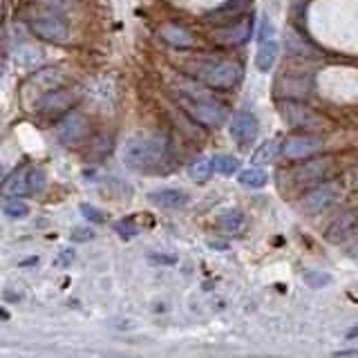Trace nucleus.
Segmentation results:
<instances>
[{
  "label": "nucleus",
  "mask_w": 358,
  "mask_h": 358,
  "mask_svg": "<svg viewBox=\"0 0 358 358\" xmlns=\"http://www.w3.org/2000/svg\"><path fill=\"white\" fill-rule=\"evenodd\" d=\"M121 157L132 171H157L171 157V145L162 134H139L123 145Z\"/></svg>",
  "instance_id": "f257e3e1"
},
{
  "label": "nucleus",
  "mask_w": 358,
  "mask_h": 358,
  "mask_svg": "<svg viewBox=\"0 0 358 358\" xmlns=\"http://www.w3.org/2000/svg\"><path fill=\"white\" fill-rule=\"evenodd\" d=\"M184 67L190 76L206 83L208 87L227 90L238 85L242 78V65L231 59H197L186 63Z\"/></svg>",
  "instance_id": "f03ea898"
},
{
  "label": "nucleus",
  "mask_w": 358,
  "mask_h": 358,
  "mask_svg": "<svg viewBox=\"0 0 358 358\" xmlns=\"http://www.w3.org/2000/svg\"><path fill=\"white\" fill-rule=\"evenodd\" d=\"M43 186H45V173L41 168L20 166L5 179L3 193L11 197H25V195L38 193V190H43Z\"/></svg>",
  "instance_id": "7ed1b4c3"
},
{
  "label": "nucleus",
  "mask_w": 358,
  "mask_h": 358,
  "mask_svg": "<svg viewBox=\"0 0 358 358\" xmlns=\"http://www.w3.org/2000/svg\"><path fill=\"white\" fill-rule=\"evenodd\" d=\"M343 195V188L338 182H320L313 186L309 193H305L302 197V210L311 213V215H318V213L331 208L336 201L341 199Z\"/></svg>",
  "instance_id": "20e7f679"
},
{
  "label": "nucleus",
  "mask_w": 358,
  "mask_h": 358,
  "mask_svg": "<svg viewBox=\"0 0 358 358\" xmlns=\"http://www.w3.org/2000/svg\"><path fill=\"white\" fill-rule=\"evenodd\" d=\"M186 112L201 126L217 128L227 121V108L210 99H182Z\"/></svg>",
  "instance_id": "39448f33"
},
{
  "label": "nucleus",
  "mask_w": 358,
  "mask_h": 358,
  "mask_svg": "<svg viewBox=\"0 0 358 358\" xmlns=\"http://www.w3.org/2000/svg\"><path fill=\"white\" fill-rule=\"evenodd\" d=\"M282 119L291 128H302V130L327 128V119L318 115L316 110H311L309 106L298 103V101H287V103H282Z\"/></svg>",
  "instance_id": "423d86ee"
},
{
  "label": "nucleus",
  "mask_w": 358,
  "mask_h": 358,
  "mask_svg": "<svg viewBox=\"0 0 358 358\" xmlns=\"http://www.w3.org/2000/svg\"><path fill=\"white\" fill-rule=\"evenodd\" d=\"M334 173V159L322 157V159H311L294 168V182L298 186H316L324 182Z\"/></svg>",
  "instance_id": "0eeeda50"
},
{
  "label": "nucleus",
  "mask_w": 358,
  "mask_h": 358,
  "mask_svg": "<svg viewBox=\"0 0 358 358\" xmlns=\"http://www.w3.org/2000/svg\"><path fill=\"white\" fill-rule=\"evenodd\" d=\"M31 34H36L38 38L50 41V43H65L70 38V27L59 16H36L29 20Z\"/></svg>",
  "instance_id": "6e6552de"
},
{
  "label": "nucleus",
  "mask_w": 358,
  "mask_h": 358,
  "mask_svg": "<svg viewBox=\"0 0 358 358\" xmlns=\"http://www.w3.org/2000/svg\"><path fill=\"white\" fill-rule=\"evenodd\" d=\"M63 85V72L61 70H54V67H48V70H41V72H36L34 76H29V81L25 83V99L29 96V94H36L38 96V101H36V108H38V103L41 101L48 96L52 90H56V87H61Z\"/></svg>",
  "instance_id": "1a4fd4ad"
},
{
  "label": "nucleus",
  "mask_w": 358,
  "mask_h": 358,
  "mask_svg": "<svg viewBox=\"0 0 358 358\" xmlns=\"http://www.w3.org/2000/svg\"><path fill=\"white\" fill-rule=\"evenodd\" d=\"M278 61V41H275V31L273 25L268 20H264L262 34H260V43H257V52H255V65L260 72L273 70V65Z\"/></svg>",
  "instance_id": "9d476101"
},
{
  "label": "nucleus",
  "mask_w": 358,
  "mask_h": 358,
  "mask_svg": "<svg viewBox=\"0 0 358 358\" xmlns=\"http://www.w3.org/2000/svg\"><path fill=\"white\" fill-rule=\"evenodd\" d=\"M322 148V139L311 137V134H291L280 145V152H282L287 159H305V157L318 152Z\"/></svg>",
  "instance_id": "9b49d317"
},
{
  "label": "nucleus",
  "mask_w": 358,
  "mask_h": 358,
  "mask_svg": "<svg viewBox=\"0 0 358 358\" xmlns=\"http://www.w3.org/2000/svg\"><path fill=\"white\" fill-rule=\"evenodd\" d=\"M87 128H90V123H87L85 115L72 110V112H67V115L59 121V126H56V134H59V139L65 145H72V143L81 141L85 137Z\"/></svg>",
  "instance_id": "f8f14e48"
},
{
  "label": "nucleus",
  "mask_w": 358,
  "mask_h": 358,
  "mask_svg": "<svg viewBox=\"0 0 358 358\" xmlns=\"http://www.w3.org/2000/svg\"><path fill=\"white\" fill-rule=\"evenodd\" d=\"M257 132H260V123H257V119L251 115V112H238L229 126V134L233 137V141H238L240 145H244V148L255 143Z\"/></svg>",
  "instance_id": "ddd939ff"
},
{
  "label": "nucleus",
  "mask_w": 358,
  "mask_h": 358,
  "mask_svg": "<svg viewBox=\"0 0 358 358\" xmlns=\"http://www.w3.org/2000/svg\"><path fill=\"white\" fill-rule=\"evenodd\" d=\"M159 38L168 45H173L177 50H186V48H193L195 45L193 31L186 29L184 25H179V22H166V25H162Z\"/></svg>",
  "instance_id": "4468645a"
},
{
  "label": "nucleus",
  "mask_w": 358,
  "mask_h": 358,
  "mask_svg": "<svg viewBox=\"0 0 358 358\" xmlns=\"http://www.w3.org/2000/svg\"><path fill=\"white\" fill-rule=\"evenodd\" d=\"M356 229H358V210H347L329 224L324 235H327L329 242H343L350 238V235H354Z\"/></svg>",
  "instance_id": "2eb2a0df"
},
{
  "label": "nucleus",
  "mask_w": 358,
  "mask_h": 358,
  "mask_svg": "<svg viewBox=\"0 0 358 358\" xmlns=\"http://www.w3.org/2000/svg\"><path fill=\"white\" fill-rule=\"evenodd\" d=\"M251 29H253V20L251 18H240L235 25L222 27L215 31V41L224 45H240L251 38Z\"/></svg>",
  "instance_id": "dca6fc26"
},
{
  "label": "nucleus",
  "mask_w": 358,
  "mask_h": 358,
  "mask_svg": "<svg viewBox=\"0 0 358 358\" xmlns=\"http://www.w3.org/2000/svg\"><path fill=\"white\" fill-rule=\"evenodd\" d=\"M76 94L72 90H65V87H56L52 92L45 96L36 110H43V112H59V110H67L72 103H74Z\"/></svg>",
  "instance_id": "f3484780"
},
{
  "label": "nucleus",
  "mask_w": 358,
  "mask_h": 358,
  "mask_svg": "<svg viewBox=\"0 0 358 358\" xmlns=\"http://www.w3.org/2000/svg\"><path fill=\"white\" fill-rule=\"evenodd\" d=\"M150 201L162 208H182V206H186L188 195L179 188H162V190L150 193Z\"/></svg>",
  "instance_id": "a211bd4d"
},
{
  "label": "nucleus",
  "mask_w": 358,
  "mask_h": 358,
  "mask_svg": "<svg viewBox=\"0 0 358 358\" xmlns=\"http://www.w3.org/2000/svg\"><path fill=\"white\" fill-rule=\"evenodd\" d=\"M220 229L229 235H238L246 229V215L242 210H227L220 215Z\"/></svg>",
  "instance_id": "6ab92c4d"
},
{
  "label": "nucleus",
  "mask_w": 358,
  "mask_h": 358,
  "mask_svg": "<svg viewBox=\"0 0 358 358\" xmlns=\"http://www.w3.org/2000/svg\"><path fill=\"white\" fill-rule=\"evenodd\" d=\"M3 213H5L7 217H11V220H22V217L29 215V206H27L25 199L7 195L5 204H3Z\"/></svg>",
  "instance_id": "aec40b11"
},
{
  "label": "nucleus",
  "mask_w": 358,
  "mask_h": 358,
  "mask_svg": "<svg viewBox=\"0 0 358 358\" xmlns=\"http://www.w3.org/2000/svg\"><path fill=\"white\" fill-rule=\"evenodd\" d=\"M210 162H213V171L220 175H235L240 171V159L233 155H217Z\"/></svg>",
  "instance_id": "412c9836"
},
{
  "label": "nucleus",
  "mask_w": 358,
  "mask_h": 358,
  "mask_svg": "<svg viewBox=\"0 0 358 358\" xmlns=\"http://www.w3.org/2000/svg\"><path fill=\"white\" fill-rule=\"evenodd\" d=\"M240 184L246 188H262L266 184V173L262 168H246V171L240 173Z\"/></svg>",
  "instance_id": "4be33fe9"
},
{
  "label": "nucleus",
  "mask_w": 358,
  "mask_h": 358,
  "mask_svg": "<svg viewBox=\"0 0 358 358\" xmlns=\"http://www.w3.org/2000/svg\"><path fill=\"white\" fill-rule=\"evenodd\" d=\"M210 171H213V162H208V159H204V157H199L197 162H193L190 164V177L195 179V182H199V184H204L206 179L210 177Z\"/></svg>",
  "instance_id": "5701e85b"
},
{
  "label": "nucleus",
  "mask_w": 358,
  "mask_h": 358,
  "mask_svg": "<svg viewBox=\"0 0 358 358\" xmlns=\"http://www.w3.org/2000/svg\"><path fill=\"white\" fill-rule=\"evenodd\" d=\"M278 148H280V145H278L275 139L262 143V145H260V150H257V152L253 155V164H268V162H273V159H275V155H278Z\"/></svg>",
  "instance_id": "b1692460"
},
{
  "label": "nucleus",
  "mask_w": 358,
  "mask_h": 358,
  "mask_svg": "<svg viewBox=\"0 0 358 358\" xmlns=\"http://www.w3.org/2000/svg\"><path fill=\"white\" fill-rule=\"evenodd\" d=\"M115 231L121 235L123 240H132V238H137V235H139V227H137V224H134L130 217L117 222V224H115Z\"/></svg>",
  "instance_id": "393cba45"
},
{
  "label": "nucleus",
  "mask_w": 358,
  "mask_h": 358,
  "mask_svg": "<svg viewBox=\"0 0 358 358\" xmlns=\"http://www.w3.org/2000/svg\"><path fill=\"white\" fill-rule=\"evenodd\" d=\"M305 282L311 287V289H322L324 285L331 282V275L324 273V271H307L305 273Z\"/></svg>",
  "instance_id": "a878e982"
},
{
  "label": "nucleus",
  "mask_w": 358,
  "mask_h": 358,
  "mask_svg": "<svg viewBox=\"0 0 358 358\" xmlns=\"http://www.w3.org/2000/svg\"><path fill=\"white\" fill-rule=\"evenodd\" d=\"M38 59H41V52L38 50H34V48H22V50H18L16 52V61L20 63V65H36L38 63Z\"/></svg>",
  "instance_id": "bb28decb"
},
{
  "label": "nucleus",
  "mask_w": 358,
  "mask_h": 358,
  "mask_svg": "<svg viewBox=\"0 0 358 358\" xmlns=\"http://www.w3.org/2000/svg\"><path fill=\"white\" fill-rule=\"evenodd\" d=\"M36 3L45 5V7H50L54 11H59V14H65V11H70L72 9V3L74 0H36Z\"/></svg>",
  "instance_id": "cd10ccee"
},
{
  "label": "nucleus",
  "mask_w": 358,
  "mask_h": 358,
  "mask_svg": "<svg viewBox=\"0 0 358 358\" xmlns=\"http://www.w3.org/2000/svg\"><path fill=\"white\" fill-rule=\"evenodd\" d=\"M81 213H83V215H85L90 222H103V220H106V213H103V210H99V208H94V206H87V204L81 206Z\"/></svg>",
  "instance_id": "c85d7f7f"
},
{
  "label": "nucleus",
  "mask_w": 358,
  "mask_h": 358,
  "mask_svg": "<svg viewBox=\"0 0 358 358\" xmlns=\"http://www.w3.org/2000/svg\"><path fill=\"white\" fill-rule=\"evenodd\" d=\"M94 238V233L90 231V229H74L72 231V240L74 242H87V240H92Z\"/></svg>",
  "instance_id": "c756f323"
},
{
  "label": "nucleus",
  "mask_w": 358,
  "mask_h": 358,
  "mask_svg": "<svg viewBox=\"0 0 358 358\" xmlns=\"http://www.w3.org/2000/svg\"><path fill=\"white\" fill-rule=\"evenodd\" d=\"M150 260H155V262H166V264H173V262H175V257H164V255H150Z\"/></svg>",
  "instance_id": "7c9ffc66"
},
{
  "label": "nucleus",
  "mask_w": 358,
  "mask_h": 358,
  "mask_svg": "<svg viewBox=\"0 0 358 358\" xmlns=\"http://www.w3.org/2000/svg\"><path fill=\"white\" fill-rule=\"evenodd\" d=\"M347 336H350V338H354V336H358V327H356V329H352V331L347 334Z\"/></svg>",
  "instance_id": "2f4dec72"
}]
</instances>
